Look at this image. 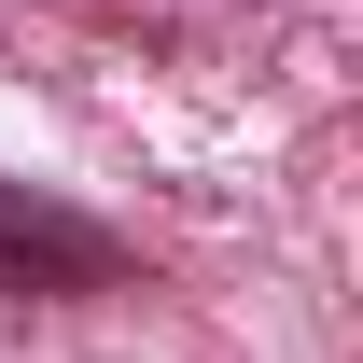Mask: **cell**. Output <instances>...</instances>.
Here are the masks:
<instances>
[{
    "mask_svg": "<svg viewBox=\"0 0 363 363\" xmlns=\"http://www.w3.org/2000/svg\"><path fill=\"white\" fill-rule=\"evenodd\" d=\"M0 279H112V238L43 196H0Z\"/></svg>",
    "mask_w": 363,
    "mask_h": 363,
    "instance_id": "6da1fadb",
    "label": "cell"
}]
</instances>
